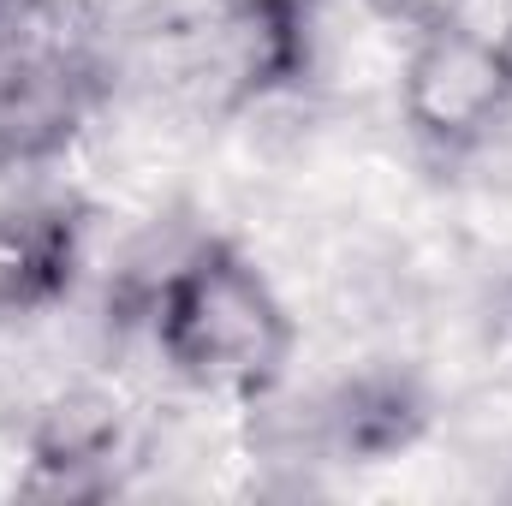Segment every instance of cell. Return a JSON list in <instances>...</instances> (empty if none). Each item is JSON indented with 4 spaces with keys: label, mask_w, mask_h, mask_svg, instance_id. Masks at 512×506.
Instances as JSON below:
<instances>
[{
    "label": "cell",
    "mask_w": 512,
    "mask_h": 506,
    "mask_svg": "<svg viewBox=\"0 0 512 506\" xmlns=\"http://www.w3.org/2000/svg\"><path fill=\"white\" fill-rule=\"evenodd\" d=\"M155 340L185 381L256 399L286 376L292 316L233 245H197L161 280Z\"/></svg>",
    "instance_id": "6da1fadb"
},
{
    "label": "cell",
    "mask_w": 512,
    "mask_h": 506,
    "mask_svg": "<svg viewBox=\"0 0 512 506\" xmlns=\"http://www.w3.org/2000/svg\"><path fill=\"white\" fill-rule=\"evenodd\" d=\"M399 108L417 143L435 155H465L512 108V54L501 36L453 18L411 36L405 72H399Z\"/></svg>",
    "instance_id": "7a4b0ae2"
},
{
    "label": "cell",
    "mask_w": 512,
    "mask_h": 506,
    "mask_svg": "<svg viewBox=\"0 0 512 506\" xmlns=\"http://www.w3.org/2000/svg\"><path fill=\"white\" fill-rule=\"evenodd\" d=\"M66 280V239L48 221L0 215V310L36 304Z\"/></svg>",
    "instance_id": "3957f363"
},
{
    "label": "cell",
    "mask_w": 512,
    "mask_h": 506,
    "mask_svg": "<svg viewBox=\"0 0 512 506\" xmlns=\"http://www.w3.org/2000/svg\"><path fill=\"white\" fill-rule=\"evenodd\" d=\"M465 6L471 0H370V12L393 24V30H435V24H453V18H465Z\"/></svg>",
    "instance_id": "277c9868"
},
{
    "label": "cell",
    "mask_w": 512,
    "mask_h": 506,
    "mask_svg": "<svg viewBox=\"0 0 512 506\" xmlns=\"http://www.w3.org/2000/svg\"><path fill=\"white\" fill-rule=\"evenodd\" d=\"M233 12H245L251 24H268V30H286V36H298L304 30V18L316 12V0H227Z\"/></svg>",
    "instance_id": "5b68a950"
},
{
    "label": "cell",
    "mask_w": 512,
    "mask_h": 506,
    "mask_svg": "<svg viewBox=\"0 0 512 506\" xmlns=\"http://www.w3.org/2000/svg\"><path fill=\"white\" fill-rule=\"evenodd\" d=\"M501 42H507V54H512V0H501Z\"/></svg>",
    "instance_id": "8992f818"
}]
</instances>
